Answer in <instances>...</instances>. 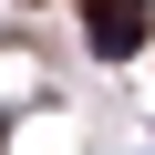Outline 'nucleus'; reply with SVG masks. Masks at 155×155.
<instances>
[{
  "mask_svg": "<svg viewBox=\"0 0 155 155\" xmlns=\"http://www.w3.org/2000/svg\"><path fill=\"white\" fill-rule=\"evenodd\" d=\"M83 31H93V52H104V62H124V52L145 41V0H93Z\"/></svg>",
  "mask_w": 155,
  "mask_h": 155,
  "instance_id": "nucleus-1",
  "label": "nucleus"
}]
</instances>
